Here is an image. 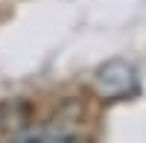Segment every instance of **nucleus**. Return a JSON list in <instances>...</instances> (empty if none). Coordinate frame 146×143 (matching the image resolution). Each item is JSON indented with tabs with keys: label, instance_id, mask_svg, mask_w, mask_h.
I'll return each mask as SVG.
<instances>
[{
	"label": "nucleus",
	"instance_id": "obj_1",
	"mask_svg": "<svg viewBox=\"0 0 146 143\" xmlns=\"http://www.w3.org/2000/svg\"><path fill=\"white\" fill-rule=\"evenodd\" d=\"M94 88L102 99H126V97H135L137 88H140V76H137V67L126 62V58H111L96 67L94 73Z\"/></svg>",
	"mask_w": 146,
	"mask_h": 143
}]
</instances>
